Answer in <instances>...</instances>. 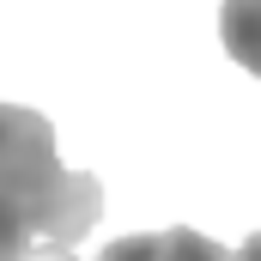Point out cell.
<instances>
[{"label":"cell","instance_id":"obj_2","mask_svg":"<svg viewBox=\"0 0 261 261\" xmlns=\"http://www.w3.org/2000/svg\"><path fill=\"white\" fill-rule=\"evenodd\" d=\"M97 261H231L213 237H200L189 225L176 231H140V237H116Z\"/></svg>","mask_w":261,"mask_h":261},{"label":"cell","instance_id":"obj_1","mask_svg":"<svg viewBox=\"0 0 261 261\" xmlns=\"http://www.w3.org/2000/svg\"><path fill=\"white\" fill-rule=\"evenodd\" d=\"M103 219V182L55 158L49 116L0 103V261H24L37 243H79Z\"/></svg>","mask_w":261,"mask_h":261},{"label":"cell","instance_id":"obj_4","mask_svg":"<svg viewBox=\"0 0 261 261\" xmlns=\"http://www.w3.org/2000/svg\"><path fill=\"white\" fill-rule=\"evenodd\" d=\"M24 261H79V255H67V243H37Z\"/></svg>","mask_w":261,"mask_h":261},{"label":"cell","instance_id":"obj_3","mask_svg":"<svg viewBox=\"0 0 261 261\" xmlns=\"http://www.w3.org/2000/svg\"><path fill=\"white\" fill-rule=\"evenodd\" d=\"M219 37H225L231 61H243V73L261 79V0H225L219 6Z\"/></svg>","mask_w":261,"mask_h":261},{"label":"cell","instance_id":"obj_5","mask_svg":"<svg viewBox=\"0 0 261 261\" xmlns=\"http://www.w3.org/2000/svg\"><path fill=\"white\" fill-rule=\"evenodd\" d=\"M231 261H261V231H255V237H249V243H243V249H237Z\"/></svg>","mask_w":261,"mask_h":261}]
</instances>
